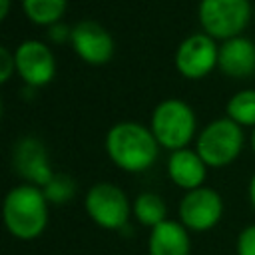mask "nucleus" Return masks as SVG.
<instances>
[{"instance_id":"f257e3e1","label":"nucleus","mask_w":255,"mask_h":255,"mask_svg":"<svg viewBox=\"0 0 255 255\" xmlns=\"http://www.w3.org/2000/svg\"><path fill=\"white\" fill-rule=\"evenodd\" d=\"M106 153L124 171L149 169L159 153V143L149 128L139 122H118L106 133Z\"/></svg>"},{"instance_id":"f03ea898","label":"nucleus","mask_w":255,"mask_h":255,"mask_svg":"<svg viewBox=\"0 0 255 255\" xmlns=\"http://www.w3.org/2000/svg\"><path fill=\"white\" fill-rule=\"evenodd\" d=\"M4 223L16 239L40 237L48 225V199L42 187L30 183L12 187L4 197Z\"/></svg>"},{"instance_id":"7ed1b4c3","label":"nucleus","mask_w":255,"mask_h":255,"mask_svg":"<svg viewBox=\"0 0 255 255\" xmlns=\"http://www.w3.org/2000/svg\"><path fill=\"white\" fill-rule=\"evenodd\" d=\"M149 129L153 131L157 143L165 149L177 151L189 145L195 135V114L193 108L177 98L161 100L149 120Z\"/></svg>"},{"instance_id":"20e7f679","label":"nucleus","mask_w":255,"mask_h":255,"mask_svg":"<svg viewBox=\"0 0 255 255\" xmlns=\"http://www.w3.org/2000/svg\"><path fill=\"white\" fill-rule=\"evenodd\" d=\"M243 129L229 118L209 122L197 135L195 151L207 167H225L233 163L243 149Z\"/></svg>"},{"instance_id":"39448f33","label":"nucleus","mask_w":255,"mask_h":255,"mask_svg":"<svg viewBox=\"0 0 255 255\" xmlns=\"http://www.w3.org/2000/svg\"><path fill=\"white\" fill-rule=\"evenodd\" d=\"M197 18L205 34L213 40L241 36L251 20L249 0H199Z\"/></svg>"},{"instance_id":"423d86ee","label":"nucleus","mask_w":255,"mask_h":255,"mask_svg":"<svg viewBox=\"0 0 255 255\" xmlns=\"http://www.w3.org/2000/svg\"><path fill=\"white\" fill-rule=\"evenodd\" d=\"M86 213L102 229H122L131 213L126 191L114 183L100 181L92 185L84 199Z\"/></svg>"},{"instance_id":"0eeeda50","label":"nucleus","mask_w":255,"mask_h":255,"mask_svg":"<svg viewBox=\"0 0 255 255\" xmlns=\"http://www.w3.org/2000/svg\"><path fill=\"white\" fill-rule=\"evenodd\" d=\"M219 46L205 32L189 34L175 50V68L187 80H201L217 68Z\"/></svg>"},{"instance_id":"6e6552de","label":"nucleus","mask_w":255,"mask_h":255,"mask_svg":"<svg viewBox=\"0 0 255 255\" xmlns=\"http://www.w3.org/2000/svg\"><path fill=\"white\" fill-rule=\"evenodd\" d=\"M16 72L28 88H42L54 80L56 60L52 50L42 40H24L14 50Z\"/></svg>"},{"instance_id":"1a4fd4ad","label":"nucleus","mask_w":255,"mask_h":255,"mask_svg":"<svg viewBox=\"0 0 255 255\" xmlns=\"http://www.w3.org/2000/svg\"><path fill=\"white\" fill-rule=\"evenodd\" d=\"M223 215V199L211 187L187 191L179 201V219L189 231H209Z\"/></svg>"},{"instance_id":"9d476101","label":"nucleus","mask_w":255,"mask_h":255,"mask_svg":"<svg viewBox=\"0 0 255 255\" xmlns=\"http://www.w3.org/2000/svg\"><path fill=\"white\" fill-rule=\"evenodd\" d=\"M70 44L76 56L92 66L108 64L114 56V38L96 20H80L78 24H74Z\"/></svg>"},{"instance_id":"9b49d317","label":"nucleus","mask_w":255,"mask_h":255,"mask_svg":"<svg viewBox=\"0 0 255 255\" xmlns=\"http://www.w3.org/2000/svg\"><path fill=\"white\" fill-rule=\"evenodd\" d=\"M12 163L18 175L30 185L44 187L54 177V171L48 161V149L36 135H24L16 141Z\"/></svg>"},{"instance_id":"f8f14e48","label":"nucleus","mask_w":255,"mask_h":255,"mask_svg":"<svg viewBox=\"0 0 255 255\" xmlns=\"http://www.w3.org/2000/svg\"><path fill=\"white\" fill-rule=\"evenodd\" d=\"M217 68L229 78H249L255 74V42L247 36H235L219 46Z\"/></svg>"},{"instance_id":"ddd939ff","label":"nucleus","mask_w":255,"mask_h":255,"mask_svg":"<svg viewBox=\"0 0 255 255\" xmlns=\"http://www.w3.org/2000/svg\"><path fill=\"white\" fill-rule=\"evenodd\" d=\"M167 175L175 185L191 191V189H197L203 185L205 175H207V165L195 149L183 147V149L169 153Z\"/></svg>"},{"instance_id":"4468645a","label":"nucleus","mask_w":255,"mask_h":255,"mask_svg":"<svg viewBox=\"0 0 255 255\" xmlns=\"http://www.w3.org/2000/svg\"><path fill=\"white\" fill-rule=\"evenodd\" d=\"M147 251L149 255H189V229L179 221L165 219L149 231Z\"/></svg>"},{"instance_id":"2eb2a0df","label":"nucleus","mask_w":255,"mask_h":255,"mask_svg":"<svg viewBox=\"0 0 255 255\" xmlns=\"http://www.w3.org/2000/svg\"><path fill=\"white\" fill-rule=\"evenodd\" d=\"M131 211H133L135 219L141 225H147L151 229L167 219V205H165L163 197L157 195V193H153V191L139 193L135 197L133 205H131Z\"/></svg>"},{"instance_id":"dca6fc26","label":"nucleus","mask_w":255,"mask_h":255,"mask_svg":"<svg viewBox=\"0 0 255 255\" xmlns=\"http://www.w3.org/2000/svg\"><path fill=\"white\" fill-rule=\"evenodd\" d=\"M68 0H22V10L30 22L38 26H52L62 22Z\"/></svg>"},{"instance_id":"f3484780","label":"nucleus","mask_w":255,"mask_h":255,"mask_svg":"<svg viewBox=\"0 0 255 255\" xmlns=\"http://www.w3.org/2000/svg\"><path fill=\"white\" fill-rule=\"evenodd\" d=\"M227 118L239 126H253L255 128V90L245 88L235 92L225 104Z\"/></svg>"},{"instance_id":"a211bd4d","label":"nucleus","mask_w":255,"mask_h":255,"mask_svg":"<svg viewBox=\"0 0 255 255\" xmlns=\"http://www.w3.org/2000/svg\"><path fill=\"white\" fill-rule=\"evenodd\" d=\"M48 203H68L76 195V181L66 173H54V177L42 187Z\"/></svg>"},{"instance_id":"6ab92c4d","label":"nucleus","mask_w":255,"mask_h":255,"mask_svg":"<svg viewBox=\"0 0 255 255\" xmlns=\"http://www.w3.org/2000/svg\"><path fill=\"white\" fill-rule=\"evenodd\" d=\"M237 255H255V223L247 225L237 237Z\"/></svg>"},{"instance_id":"aec40b11","label":"nucleus","mask_w":255,"mask_h":255,"mask_svg":"<svg viewBox=\"0 0 255 255\" xmlns=\"http://www.w3.org/2000/svg\"><path fill=\"white\" fill-rule=\"evenodd\" d=\"M14 72H16L14 54L6 46H0V82H8Z\"/></svg>"},{"instance_id":"412c9836","label":"nucleus","mask_w":255,"mask_h":255,"mask_svg":"<svg viewBox=\"0 0 255 255\" xmlns=\"http://www.w3.org/2000/svg\"><path fill=\"white\" fill-rule=\"evenodd\" d=\"M70 36H72V28L64 22H56V24L48 26V38L56 44H62V42L70 40Z\"/></svg>"},{"instance_id":"4be33fe9","label":"nucleus","mask_w":255,"mask_h":255,"mask_svg":"<svg viewBox=\"0 0 255 255\" xmlns=\"http://www.w3.org/2000/svg\"><path fill=\"white\" fill-rule=\"evenodd\" d=\"M247 193H249V201H251V205H253V209H255V173L251 175V181H249V189H247Z\"/></svg>"},{"instance_id":"5701e85b","label":"nucleus","mask_w":255,"mask_h":255,"mask_svg":"<svg viewBox=\"0 0 255 255\" xmlns=\"http://www.w3.org/2000/svg\"><path fill=\"white\" fill-rule=\"evenodd\" d=\"M8 10H10V0H0V18L2 20L8 16Z\"/></svg>"},{"instance_id":"b1692460","label":"nucleus","mask_w":255,"mask_h":255,"mask_svg":"<svg viewBox=\"0 0 255 255\" xmlns=\"http://www.w3.org/2000/svg\"><path fill=\"white\" fill-rule=\"evenodd\" d=\"M251 147H253V151H255V128H253V131H251Z\"/></svg>"}]
</instances>
